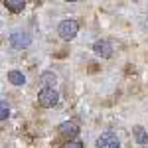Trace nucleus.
I'll return each instance as SVG.
<instances>
[{"instance_id": "obj_7", "label": "nucleus", "mask_w": 148, "mask_h": 148, "mask_svg": "<svg viewBox=\"0 0 148 148\" xmlns=\"http://www.w3.org/2000/svg\"><path fill=\"white\" fill-rule=\"evenodd\" d=\"M8 81H10L12 85H16V87H22L24 83H26V77H24L22 71L12 69V71H8Z\"/></svg>"}, {"instance_id": "obj_4", "label": "nucleus", "mask_w": 148, "mask_h": 148, "mask_svg": "<svg viewBox=\"0 0 148 148\" xmlns=\"http://www.w3.org/2000/svg\"><path fill=\"white\" fill-rule=\"evenodd\" d=\"M97 148H121V142H119V138L114 136L113 132H105L101 136L97 138Z\"/></svg>"}, {"instance_id": "obj_12", "label": "nucleus", "mask_w": 148, "mask_h": 148, "mask_svg": "<svg viewBox=\"0 0 148 148\" xmlns=\"http://www.w3.org/2000/svg\"><path fill=\"white\" fill-rule=\"evenodd\" d=\"M63 148H85V146H83L81 142H77V140H73V142H67Z\"/></svg>"}, {"instance_id": "obj_10", "label": "nucleus", "mask_w": 148, "mask_h": 148, "mask_svg": "<svg viewBox=\"0 0 148 148\" xmlns=\"http://www.w3.org/2000/svg\"><path fill=\"white\" fill-rule=\"evenodd\" d=\"M8 114H10V107H8V103H6V101H0V121L8 119Z\"/></svg>"}, {"instance_id": "obj_2", "label": "nucleus", "mask_w": 148, "mask_h": 148, "mask_svg": "<svg viewBox=\"0 0 148 148\" xmlns=\"http://www.w3.org/2000/svg\"><path fill=\"white\" fill-rule=\"evenodd\" d=\"M57 32H59V38L61 40H73L77 32H79V22L77 20H73V18H69V20H63V22L59 24V28H57Z\"/></svg>"}, {"instance_id": "obj_6", "label": "nucleus", "mask_w": 148, "mask_h": 148, "mask_svg": "<svg viewBox=\"0 0 148 148\" xmlns=\"http://www.w3.org/2000/svg\"><path fill=\"white\" fill-rule=\"evenodd\" d=\"M57 130H59L61 136H77L79 134V125L75 121H65V123H61L57 126Z\"/></svg>"}, {"instance_id": "obj_11", "label": "nucleus", "mask_w": 148, "mask_h": 148, "mask_svg": "<svg viewBox=\"0 0 148 148\" xmlns=\"http://www.w3.org/2000/svg\"><path fill=\"white\" fill-rule=\"evenodd\" d=\"M42 79H44V83H46L44 87H53V83H56V75H51V73H44Z\"/></svg>"}, {"instance_id": "obj_5", "label": "nucleus", "mask_w": 148, "mask_h": 148, "mask_svg": "<svg viewBox=\"0 0 148 148\" xmlns=\"http://www.w3.org/2000/svg\"><path fill=\"white\" fill-rule=\"evenodd\" d=\"M93 51L101 57H111L113 56V46H111L109 40H99V42L93 44Z\"/></svg>"}, {"instance_id": "obj_8", "label": "nucleus", "mask_w": 148, "mask_h": 148, "mask_svg": "<svg viewBox=\"0 0 148 148\" xmlns=\"http://www.w3.org/2000/svg\"><path fill=\"white\" fill-rule=\"evenodd\" d=\"M132 132H134V140H136L140 146H144V144L148 142V134H146V130H144L142 126H134Z\"/></svg>"}, {"instance_id": "obj_9", "label": "nucleus", "mask_w": 148, "mask_h": 148, "mask_svg": "<svg viewBox=\"0 0 148 148\" xmlns=\"http://www.w3.org/2000/svg\"><path fill=\"white\" fill-rule=\"evenodd\" d=\"M4 6L10 8L12 12H22L24 8H26V2H24V0H6Z\"/></svg>"}, {"instance_id": "obj_3", "label": "nucleus", "mask_w": 148, "mask_h": 148, "mask_svg": "<svg viewBox=\"0 0 148 148\" xmlns=\"http://www.w3.org/2000/svg\"><path fill=\"white\" fill-rule=\"evenodd\" d=\"M10 44L12 47H16V49H26V47L32 44V38L28 32H14L10 36Z\"/></svg>"}, {"instance_id": "obj_1", "label": "nucleus", "mask_w": 148, "mask_h": 148, "mask_svg": "<svg viewBox=\"0 0 148 148\" xmlns=\"http://www.w3.org/2000/svg\"><path fill=\"white\" fill-rule=\"evenodd\" d=\"M38 103L46 109H51L59 103V93L53 89V87H44L42 91L38 93Z\"/></svg>"}]
</instances>
